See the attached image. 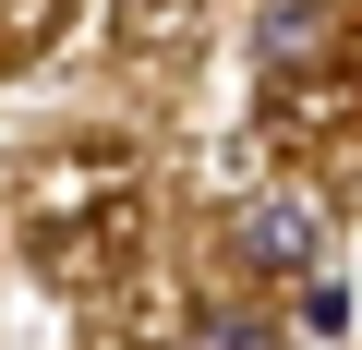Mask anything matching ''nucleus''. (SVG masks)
Segmentation results:
<instances>
[{
	"label": "nucleus",
	"mask_w": 362,
	"mask_h": 350,
	"mask_svg": "<svg viewBox=\"0 0 362 350\" xmlns=\"http://www.w3.org/2000/svg\"><path fill=\"white\" fill-rule=\"evenodd\" d=\"M242 254H254L266 278H314V254H326V218H314L302 194H266V206H242Z\"/></svg>",
	"instance_id": "nucleus-1"
},
{
	"label": "nucleus",
	"mask_w": 362,
	"mask_h": 350,
	"mask_svg": "<svg viewBox=\"0 0 362 350\" xmlns=\"http://www.w3.org/2000/svg\"><path fill=\"white\" fill-rule=\"evenodd\" d=\"M314 37H326V13H314V0H290V13H278V25H266V61H302V49H314Z\"/></svg>",
	"instance_id": "nucleus-2"
},
{
	"label": "nucleus",
	"mask_w": 362,
	"mask_h": 350,
	"mask_svg": "<svg viewBox=\"0 0 362 350\" xmlns=\"http://www.w3.org/2000/svg\"><path fill=\"white\" fill-rule=\"evenodd\" d=\"M194 338H206V350H266V326H242V314H206Z\"/></svg>",
	"instance_id": "nucleus-3"
}]
</instances>
